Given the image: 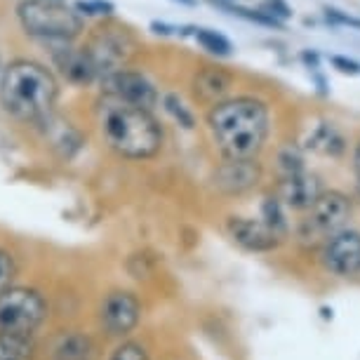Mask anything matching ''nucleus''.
<instances>
[{
  "instance_id": "obj_1",
  "label": "nucleus",
  "mask_w": 360,
  "mask_h": 360,
  "mask_svg": "<svg viewBox=\"0 0 360 360\" xmlns=\"http://www.w3.org/2000/svg\"><path fill=\"white\" fill-rule=\"evenodd\" d=\"M207 127L224 160H255L271 132V113L262 99L233 97L207 111Z\"/></svg>"
},
{
  "instance_id": "obj_2",
  "label": "nucleus",
  "mask_w": 360,
  "mask_h": 360,
  "mask_svg": "<svg viewBox=\"0 0 360 360\" xmlns=\"http://www.w3.org/2000/svg\"><path fill=\"white\" fill-rule=\"evenodd\" d=\"M94 113L104 144L120 158L146 160L162 148V127L151 111L137 108L111 94H101Z\"/></svg>"
},
{
  "instance_id": "obj_3",
  "label": "nucleus",
  "mask_w": 360,
  "mask_h": 360,
  "mask_svg": "<svg viewBox=\"0 0 360 360\" xmlns=\"http://www.w3.org/2000/svg\"><path fill=\"white\" fill-rule=\"evenodd\" d=\"M57 97V78L38 62L17 59L0 76V104L19 123H43L54 113Z\"/></svg>"
},
{
  "instance_id": "obj_4",
  "label": "nucleus",
  "mask_w": 360,
  "mask_h": 360,
  "mask_svg": "<svg viewBox=\"0 0 360 360\" xmlns=\"http://www.w3.org/2000/svg\"><path fill=\"white\" fill-rule=\"evenodd\" d=\"M353 202L342 191H323L297 224V240L304 248H321L328 238L349 229Z\"/></svg>"
},
{
  "instance_id": "obj_5",
  "label": "nucleus",
  "mask_w": 360,
  "mask_h": 360,
  "mask_svg": "<svg viewBox=\"0 0 360 360\" xmlns=\"http://www.w3.org/2000/svg\"><path fill=\"white\" fill-rule=\"evenodd\" d=\"M17 15L26 33L50 43H66L83 31V17L62 0H24Z\"/></svg>"
},
{
  "instance_id": "obj_6",
  "label": "nucleus",
  "mask_w": 360,
  "mask_h": 360,
  "mask_svg": "<svg viewBox=\"0 0 360 360\" xmlns=\"http://www.w3.org/2000/svg\"><path fill=\"white\" fill-rule=\"evenodd\" d=\"M50 316L47 299L36 288L12 285L0 295V332L33 335Z\"/></svg>"
},
{
  "instance_id": "obj_7",
  "label": "nucleus",
  "mask_w": 360,
  "mask_h": 360,
  "mask_svg": "<svg viewBox=\"0 0 360 360\" xmlns=\"http://www.w3.org/2000/svg\"><path fill=\"white\" fill-rule=\"evenodd\" d=\"M83 52L90 57L97 78L104 80L111 73L125 69V62L134 52V38L125 26L104 24L94 29L90 40L83 45Z\"/></svg>"
},
{
  "instance_id": "obj_8",
  "label": "nucleus",
  "mask_w": 360,
  "mask_h": 360,
  "mask_svg": "<svg viewBox=\"0 0 360 360\" xmlns=\"http://www.w3.org/2000/svg\"><path fill=\"white\" fill-rule=\"evenodd\" d=\"M141 323V299L132 290H111L99 304V328L106 337L125 339Z\"/></svg>"
},
{
  "instance_id": "obj_9",
  "label": "nucleus",
  "mask_w": 360,
  "mask_h": 360,
  "mask_svg": "<svg viewBox=\"0 0 360 360\" xmlns=\"http://www.w3.org/2000/svg\"><path fill=\"white\" fill-rule=\"evenodd\" d=\"M318 262L330 276L356 278L360 276V231L344 229L318 248Z\"/></svg>"
},
{
  "instance_id": "obj_10",
  "label": "nucleus",
  "mask_w": 360,
  "mask_h": 360,
  "mask_svg": "<svg viewBox=\"0 0 360 360\" xmlns=\"http://www.w3.org/2000/svg\"><path fill=\"white\" fill-rule=\"evenodd\" d=\"M101 87H104V94L118 97L127 101V104L144 108V111H153L160 99L155 85L139 71H127V69L115 71L108 78L101 80Z\"/></svg>"
},
{
  "instance_id": "obj_11",
  "label": "nucleus",
  "mask_w": 360,
  "mask_h": 360,
  "mask_svg": "<svg viewBox=\"0 0 360 360\" xmlns=\"http://www.w3.org/2000/svg\"><path fill=\"white\" fill-rule=\"evenodd\" d=\"M226 233L238 248L257 255L274 252L285 243L276 231H271L262 219H252V217L231 214L226 219Z\"/></svg>"
},
{
  "instance_id": "obj_12",
  "label": "nucleus",
  "mask_w": 360,
  "mask_h": 360,
  "mask_svg": "<svg viewBox=\"0 0 360 360\" xmlns=\"http://www.w3.org/2000/svg\"><path fill=\"white\" fill-rule=\"evenodd\" d=\"M321 193H323L321 176L311 174L307 169L299 174L278 176V184L274 188V195L283 202V207L295 210V212H307Z\"/></svg>"
},
{
  "instance_id": "obj_13",
  "label": "nucleus",
  "mask_w": 360,
  "mask_h": 360,
  "mask_svg": "<svg viewBox=\"0 0 360 360\" xmlns=\"http://www.w3.org/2000/svg\"><path fill=\"white\" fill-rule=\"evenodd\" d=\"M262 181L259 160H224L214 169V186L224 195H243Z\"/></svg>"
},
{
  "instance_id": "obj_14",
  "label": "nucleus",
  "mask_w": 360,
  "mask_h": 360,
  "mask_svg": "<svg viewBox=\"0 0 360 360\" xmlns=\"http://www.w3.org/2000/svg\"><path fill=\"white\" fill-rule=\"evenodd\" d=\"M52 62L59 69V73L73 85H90L94 80H99L90 57L83 52V47L73 50L66 43H57L52 50Z\"/></svg>"
},
{
  "instance_id": "obj_15",
  "label": "nucleus",
  "mask_w": 360,
  "mask_h": 360,
  "mask_svg": "<svg viewBox=\"0 0 360 360\" xmlns=\"http://www.w3.org/2000/svg\"><path fill=\"white\" fill-rule=\"evenodd\" d=\"M231 83H233V78H231V73L224 71L221 66H202L193 76L191 85H193L195 97L210 106H214V104H219V101H224L221 97L229 92Z\"/></svg>"
},
{
  "instance_id": "obj_16",
  "label": "nucleus",
  "mask_w": 360,
  "mask_h": 360,
  "mask_svg": "<svg viewBox=\"0 0 360 360\" xmlns=\"http://www.w3.org/2000/svg\"><path fill=\"white\" fill-rule=\"evenodd\" d=\"M38 125L43 127L45 137L52 144L54 151H59V153L64 155V158H73L76 151L80 148V144H83V139H80V132L76 130V127H73L69 120L57 118L54 113L47 115L43 123H38Z\"/></svg>"
},
{
  "instance_id": "obj_17",
  "label": "nucleus",
  "mask_w": 360,
  "mask_h": 360,
  "mask_svg": "<svg viewBox=\"0 0 360 360\" xmlns=\"http://www.w3.org/2000/svg\"><path fill=\"white\" fill-rule=\"evenodd\" d=\"M307 148H311V151H316V153L330 155V158H339V155H344L346 151V139L332 123H321L309 134Z\"/></svg>"
},
{
  "instance_id": "obj_18",
  "label": "nucleus",
  "mask_w": 360,
  "mask_h": 360,
  "mask_svg": "<svg viewBox=\"0 0 360 360\" xmlns=\"http://www.w3.org/2000/svg\"><path fill=\"white\" fill-rule=\"evenodd\" d=\"M38 349L31 335L0 332V360H36Z\"/></svg>"
},
{
  "instance_id": "obj_19",
  "label": "nucleus",
  "mask_w": 360,
  "mask_h": 360,
  "mask_svg": "<svg viewBox=\"0 0 360 360\" xmlns=\"http://www.w3.org/2000/svg\"><path fill=\"white\" fill-rule=\"evenodd\" d=\"M94 344L87 335H73L64 337L54 349V360H94Z\"/></svg>"
},
{
  "instance_id": "obj_20",
  "label": "nucleus",
  "mask_w": 360,
  "mask_h": 360,
  "mask_svg": "<svg viewBox=\"0 0 360 360\" xmlns=\"http://www.w3.org/2000/svg\"><path fill=\"white\" fill-rule=\"evenodd\" d=\"M259 219L266 224V226L271 231H276L278 236L283 238H288L290 236V221H288V214H285V207H283V202L276 198L274 193H269L266 198L262 200V217Z\"/></svg>"
},
{
  "instance_id": "obj_21",
  "label": "nucleus",
  "mask_w": 360,
  "mask_h": 360,
  "mask_svg": "<svg viewBox=\"0 0 360 360\" xmlns=\"http://www.w3.org/2000/svg\"><path fill=\"white\" fill-rule=\"evenodd\" d=\"M276 165L281 176L304 172V169H307V165H304V151L297 144H285L281 146V151L276 155Z\"/></svg>"
},
{
  "instance_id": "obj_22",
  "label": "nucleus",
  "mask_w": 360,
  "mask_h": 360,
  "mask_svg": "<svg viewBox=\"0 0 360 360\" xmlns=\"http://www.w3.org/2000/svg\"><path fill=\"white\" fill-rule=\"evenodd\" d=\"M195 40L202 45V50L212 52V54H217V57H229L231 50H233L229 40L224 38L221 33H217L212 29H198V31H195Z\"/></svg>"
},
{
  "instance_id": "obj_23",
  "label": "nucleus",
  "mask_w": 360,
  "mask_h": 360,
  "mask_svg": "<svg viewBox=\"0 0 360 360\" xmlns=\"http://www.w3.org/2000/svg\"><path fill=\"white\" fill-rule=\"evenodd\" d=\"M108 360H151V356H148L146 346L137 339H125L111 351Z\"/></svg>"
},
{
  "instance_id": "obj_24",
  "label": "nucleus",
  "mask_w": 360,
  "mask_h": 360,
  "mask_svg": "<svg viewBox=\"0 0 360 360\" xmlns=\"http://www.w3.org/2000/svg\"><path fill=\"white\" fill-rule=\"evenodd\" d=\"M162 106H165V111H167L169 115H172V118H174L181 127L191 130V127L195 125L193 113L188 111V108L184 106V101L176 97V94H165V97H162Z\"/></svg>"
},
{
  "instance_id": "obj_25",
  "label": "nucleus",
  "mask_w": 360,
  "mask_h": 360,
  "mask_svg": "<svg viewBox=\"0 0 360 360\" xmlns=\"http://www.w3.org/2000/svg\"><path fill=\"white\" fill-rule=\"evenodd\" d=\"M17 276H19V266H17L15 255H12L10 250L0 248V295L15 285Z\"/></svg>"
},
{
  "instance_id": "obj_26",
  "label": "nucleus",
  "mask_w": 360,
  "mask_h": 360,
  "mask_svg": "<svg viewBox=\"0 0 360 360\" xmlns=\"http://www.w3.org/2000/svg\"><path fill=\"white\" fill-rule=\"evenodd\" d=\"M224 8L231 10L233 15H240V17H245V19H252V22L257 24H264V26H276V29H283V22H278V19H274L271 15H266L264 10H248V8H238V5H226V3H221Z\"/></svg>"
},
{
  "instance_id": "obj_27",
  "label": "nucleus",
  "mask_w": 360,
  "mask_h": 360,
  "mask_svg": "<svg viewBox=\"0 0 360 360\" xmlns=\"http://www.w3.org/2000/svg\"><path fill=\"white\" fill-rule=\"evenodd\" d=\"M76 12H78V15H87V17L111 15L113 5L106 3V0H78V3H76Z\"/></svg>"
},
{
  "instance_id": "obj_28",
  "label": "nucleus",
  "mask_w": 360,
  "mask_h": 360,
  "mask_svg": "<svg viewBox=\"0 0 360 360\" xmlns=\"http://www.w3.org/2000/svg\"><path fill=\"white\" fill-rule=\"evenodd\" d=\"M266 15H271L274 19H278V22H283V19H288L292 15V10L288 8V3L285 0H266L262 8Z\"/></svg>"
},
{
  "instance_id": "obj_29",
  "label": "nucleus",
  "mask_w": 360,
  "mask_h": 360,
  "mask_svg": "<svg viewBox=\"0 0 360 360\" xmlns=\"http://www.w3.org/2000/svg\"><path fill=\"white\" fill-rule=\"evenodd\" d=\"M325 17H328L330 22L346 24V26H353V29H360V19L351 17V15H344V12H339V10H335V8H328V10H325Z\"/></svg>"
},
{
  "instance_id": "obj_30",
  "label": "nucleus",
  "mask_w": 360,
  "mask_h": 360,
  "mask_svg": "<svg viewBox=\"0 0 360 360\" xmlns=\"http://www.w3.org/2000/svg\"><path fill=\"white\" fill-rule=\"evenodd\" d=\"M332 66L335 69H339L342 73H349V76H358L360 73V64L358 62H353V59H349V57H332Z\"/></svg>"
},
{
  "instance_id": "obj_31",
  "label": "nucleus",
  "mask_w": 360,
  "mask_h": 360,
  "mask_svg": "<svg viewBox=\"0 0 360 360\" xmlns=\"http://www.w3.org/2000/svg\"><path fill=\"white\" fill-rule=\"evenodd\" d=\"M353 172H356V188H358V195H360V141L353 148Z\"/></svg>"
},
{
  "instance_id": "obj_32",
  "label": "nucleus",
  "mask_w": 360,
  "mask_h": 360,
  "mask_svg": "<svg viewBox=\"0 0 360 360\" xmlns=\"http://www.w3.org/2000/svg\"><path fill=\"white\" fill-rule=\"evenodd\" d=\"M151 29H153L155 33H162V36H169V33H172V29H169V26L160 24V22H153V24H151Z\"/></svg>"
},
{
  "instance_id": "obj_33",
  "label": "nucleus",
  "mask_w": 360,
  "mask_h": 360,
  "mask_svg": "<svg viewBox=\"0 0 360 360\" xmlns=\"http://www.w3.org/2000/svg\"><path fill=\"white\" fill-rule=\"evenodd\" d=\"M304 62L314 64V69H316V66H318V57H316V54H311V52H304Z\"/></svg>"
},
{
  "instance_id": "obj_34",
  "label": "nucleus",
  "mask_w": 360,
  "mask_h": 360,
  "mask_svg": "<svg viewBox=\"0 0 360 360\" xmlns=\"http://www.w3.org/2000/svg\"><path fill=\"white\" fill-rule=\"evenodd\" d=\"M181 5H195V0H179Z\"/></svg>"
}]
</instances>
